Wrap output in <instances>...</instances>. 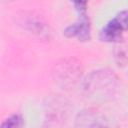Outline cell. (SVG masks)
I'll use <instances>...</instances> for the list:
<instances>
[{"label": "cell", "mask_w": 128, "mask_h": 128, "mask_svg": "<svg viewBox=\"0 0 128 128\" xmlns=\"http://www.w3.org/2000/svg\"><path fill=\"white\" fill-rule=\"evenodd\" d=\"M69 105L61 97H51L46 104V125L57 126L63 122L68 114Z\"/></svg>", "instance_id": "4"}, {"label": "cell", "mask_w": 128, "mask_h": 128, "mask_svg": "<svg viewBox=\"0 0 128 128\" xmlns=\"http://www.w3.org/2000/svg\"><path fill=\"white\" fill-rule=\"evenodd\" d=\"M15 22L22 29L41 39L50 38V29L45 19L36 12L22 11L15 15Z\"/></svg>", "instance_id": "2"}, {"label": "cell", "mask_w": 128, "mask_h": 128, "mask_svg": "<svg viewBox=\"0 0 128 128\" xmlns=\"http://www.w3.org/2000/svg\"><path fill=\"white\" fill-rule=\"evenodd\" d=\"M13 1H15V0H0V2H5V3H7V2H13Z\"/></svg>", "instance_id": "11"}, {"label": "cell", "mask_w": 128, "mask_h": 128, "mask_svg": "<svg viewBox=\"0 0 128 128\" xmlns=\"http://www.w3.org/2000/svg\"><path fill=\"white\" fill-rule=\"evenodd\" d=\"M108 120L102 112L95 108H86L78 112L75 118V126L83 128L105 127L108 126Z\"/></svg>", "instance_id": "6"}, {"label": "cell", "mask_w": 128, "mask_h": 128, "mask_svg": "<svg viewBox=\"0 0 128 128\" xmlns=\"http://www.w3.org/2000/svg\"><path fill=\"white\" fill-rule=\"evenodd\" d=\"M127 28V12L121 11L114 19L109 21L100 32V39L102 41H119L122 37L123 31Z\"/></svg>", "instance_id": "5"}, {"label": "cell", "mask_w": 128, "mask_h": 128, "mask_svg": "<svg viewBox=\"0 0 128 128\" xmlns=\"http://www.w3.org/2000/svg\"><path fill=\"white\" fill-rule=\"evenodd\" d=\"M75 9L79 12L80 15H83V14H86V8H87V3H88V0H70Z\"/></svg>", "instance_id": "10"}, {"label": "cell", "mask_w": 128, "mask_h": 128, "mask_svg": "<svg viewBox=\"0 0 128 128\" xmlns=\"http://www.w3.org/2000/svg\"><path fill=\"white\" fill-rule=\"evenodd\" d=\"M55 81L62 87L69 88L73 86L81 76V64L72 58L62 60L55 65L53 71Z\"/></svg>", "instance_id": "3"}, {"label": "cell", "mask_w": 128, "mask_h": 128, "mask_svg": "<svg viewBox=\"0 0 128 128\" xmlns=\"http://www.w3.org/2000/svg\"><path fill=\"white\" fill-rule=\"evenodd\" d=\"M82 88L87 96L94 99H111L118 90V77L110 69L95 70L83 80Z\"/></svg>", "instance_id": "1"}, {"label": "cell", "mask_w": 128, "mask_h": 128, "mask_svg": "<svg viewBox=\"0 0 128 128\" xmlns=\"http://www.w3.org/2000/svg\"><path fill=\"white\" fill-rule=\"evenodd\" d=\"M114 58L119 66H125L127 62V54L125 47L123 46H118L114 50Z\"/></svg>", "instance_id": "9"}, {"label": "cell", "mask_w": 128, "mask_h": 128, "mask_svg": "<svg viewBox=\"0 0 128 128\" xmlns=\"http://www.w3.org/2000/svg\"><path fill=\"white\" fill-rule=\"evenodd\" d=\"M67 37H77L79 40L85 41L90 38V23L86 14L80 15L79 21L68 26L64 30Z\"/></svg>", "instance_id": "7"}, {"label": "cell", "mask_w": 128, "mask_h": 128, "mask_svg": "<svg viewBox=\"0 0 128 128\" xmlns=\"http://www.w3.org/2000/svg\"><path fill=\"white\" fill-rule=\"evenodd\" d=\"M23 125V118L20 114H13L10 117L6 118L1 124L0 127L3 128H17Z\"/></svg>", "instance_id": "8"}]
</instances>
